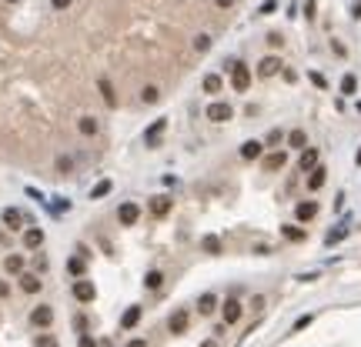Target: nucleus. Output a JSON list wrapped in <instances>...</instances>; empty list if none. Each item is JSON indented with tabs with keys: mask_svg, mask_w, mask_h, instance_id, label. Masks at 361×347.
<instances>
[{
	"mask_svg": "<svg viewBox=\"0 0 361 347\" xmlns=\"http://www.w3.org/2000/svg\"><path fill=\"white\" fill-rule=\"evenodd\" d=\"M204 117H207L211 123H227L231 117H234V107H231L227 101H211L207 104V111H204Z\"/></svg>",
	"mask_w": 361,
	"mask_h": 347,
	"instance_id": "obj_1",
	"label": "nucleus"
},
{
	"mask_svg": "<svg viewBox=\"0 0 361 347\" xmlns=\"http://www.w3.org/2000/svg\"><path fill=\"white\" fill-rule=\"evenodd\" d=\"M227 70H231V87L237 90V94H244V90L251 87V74H248V67L244 64H227Z\"/></svg>",
	"mask_w": 361,
	"mask_h": 347,
	"instance_id": "obj_2",
	"label": "nucleus"
},
{
	"mask_svg": "<svg viewBox=\"0 0 361 347\" xmlns=\"http://www.w3.org/2000/svg\"><path fill=\"white\" fill-rule=\"evenodd\" d=\"M221 317H224V324H237L241 317H244V304L237 301V297H227L221 304Z\"/></svg>",
	"mask_w": 361,
	"mask_h": 347,
	"instance_id": "obj_3",
	"label": "nucleus"
},
{
	"mask_svg": "<svg viewBox=\"0 0 361 347\" xmlns=\"http://www.w3.org/2000/svg\"><path fill=\"white\" fill-rule=\"evenodd\" d=\"M70 291H74V301H80V304H90L94 297H97V287H94L90 280H84V277L74 280V287H70Z\"/></svg>",
	"mask_w": 361,
	"mask_h": 347,
	"instance_id": "obj_4",
	"label": "nucleus"
},
{
	"mask_svg": "<svg viewBox=\"0 0 361 347\" xmlns=\"http://www.w3.org/2000/svg\"><path fill=\"white\" fill-rule=\"evenodd\" d=\"M318 217V201H298L294 204V221L298 224H308Z\"/></svg>",
	"mask_w": 361,
	"mask_h": 347,
	"instance_id": "obj_5",
	"label": "nucleus"
},
{
	"mask_svg": "<svg viewBox=\"0 0 361 347\" xmlns=\"http://www.w3.org/2000/svg\"><path fill=\"white\" fill-rule=\"evenodd\" d=\"M318 160H321V150H318V147H305L301 157H298V170H301V174H311V170L318 167Z\"/></svg>",
	"mask_w": 361,
	"mask_h": 347,
	"instance_id": "obj_6",
	"label": "nucleus"
},
{
	"mask_svg": "<svg viewBox=\"0 0 361 347\" xmlns=\"http://www.w3.org/2000/svg\"><path fill=\"white\" fill-rule=\"evenodd\" d=\"M117 221H121V224H124V227H134L137 221H141V207H137L134 201L121 204V207H117Z\"/></svg>",
	"mask_w": 361,
	"mask_h": 347,
	"instance_id": "obj_7",
	"label": "nucleus"
},
{
	"mask_svg": "<svg viewBox=\"0 0 361 347\" xmlns=\"http://www.w3.org/2000/svg\"><path fill=\"white\" fill-rule=\"evenodd\" d=\"M97 90H101V97H104V104L107 107H117V90H114V80L111 77H97Z\"/></svg>",
	"mask_w": 361,
	"mask_h": 347,
	"instance_id": "obj_8",
	"label": "nucleus"
},
{
	"mask_svg": "<svg viewBox=\"0 0 361 347\" xmlns=\"http://www.w3.org/2000/svg\"><path fill=\"white\" fill-rule=\"evenodd\" d=\"M284 164H288V150H274V154L261 157V167L268 170V174H274V170H281Z\"/></svg>",
	"mask_w": 361,
	"mask_h": 347,
	"instance_id": "obj_9",
	"label": "nucleus"
},
{
	"mask_svg": "<svg viewBox=\"0 0 361 347\" xmlns=\"http://www.w3.org/2000/svg\"><path fill=\"white\" fill-rule=\"evenodd\" d=\"M164 130H168V120L161 117L158 123H151V127L144 130V144H147V147H158V144H161V137H164Z\"/></svg>",
	"mask_w": 361,
	"mask_h": 347,
	"instance_id": "obj_10",
	"label": "nucleus"
},
{
	"mask_svg": "<svg viewBox=\"0 0 361 347\" xmlns=\"http://www.w3.org/2000/svg\"><path fill=\"white\" fill-rule=\"evenodd\" d=\"M187 324H191L187 311H174V314L168 317V331H171V334H184V331H187Z\"/></svg>",
	"mask_w": 361,
	"mask_h": 347,
	"instance_id": "obj_11",
	"label": "nucleus"
},
{
	"mask_svg": "<svg viewBox=\"0 0 361 347\" xmlns=\"http://www.w3.org/2000/svg\"><path fill=\"white\" fill-rule=\"evenodd\" d=\"M50 321H54V311H50L47 304H40V307L30 311V324L34 327H50Z\"/></svg>",
	"mask_w": 361,
	"mask_h": 347,
	"instance_id": "obj_12",
	"label": "nucleus"
},
{
	"mask_svg": "<svg viewBox=\"0 0 361 347\" xmlns=\"http://www.w3.org/2000/svg\"><path fill=\"white\" fill-rule=\"evenodd\" d=\"M264 157V144L261 140H244L241 144V160H261Z\"/></svg>",
	"mask_w": 361,
	"mask_h": 347,
	"instance_id": "obj_13",
	"label": "nucleus"
},
{
	"mask_svg": "<svg viewBox=\"0 0 361 347\" xmlns=\"http://www.w3.org/2000/svg\"><path fill=\"white\" fill-rule=\"evenodd\" d=\"M348 237V221H341V224H335L331 231L325 234V247H335V244H341Z\"/></svg>",
	"mask_w": 361,
	"mask_h": 347,
	"instance_id": "obj_14",
	"label": "nucleus"
},
{
	"mask_svg": "<svg viewBox=\"0 0 361 347\" xmlns=\"http://www.w3.org/2000/svg\"><path fill=\"white\" fill-rule=\"evenodd\" d=\"M171 207H174V201H171L168 194H158V197L151 201V214H154V217H168Z\"/></svg>",
	"mask_w": 361,
	"mask_h": 347,
	"instance_id": "obj_15",
	"label": "nucleus"
},
{
	"mask_svg": "<svg viewBox=\"0 0 361 347\" xmlns=\"http://www.w3.org/2000/svg\"><path fill=\"white\" fill-rule=\"evenodd\" d=\"M23 247H27V250L44 247V231H40V227H27V231H23Z\"/></svg>",
	"mask_w": 361,
	"mask_h": 347,
	"instance_id": "obj_16",
	"label": "nucleus"
},
{
	"mask_svg": "<svg viewBox=\"0 0 361 347\" xmlns=\"http://www.w3.org/2000/svg\"><path fill=\"white\" fill-rule=\"evenodd\" d=\"M77 130L84 137H97L101 134V120H97V117H80L77 120Z\"/></svg>",
	"mask_w": 361,
	"mask_h": 347,
	"instance_id": "obj_17",
	"label": "nucleus"
},
{
	"mask_svg": "<svg viewBox=\"0 0 361 347\" xmlns=\"http://www.w3.org/2000/svg\"><path fill=\"white\" fill-rule=\"evenodd\" d=\"M325 180H328V170L321 167V164H318V167L311 170V174H308V180H305V184H308V191H321V187H325Z\"/></svg>",
	"mask_w": 361,
	"mask_h": 347,
	"instance_id": "obj_18",
	"label": "nucleus"
},
{
	"mask_svg": "<svg viewBox=\"0 0 361 347\" xmlns=\"http://www.w3.org/2000/svg\"><path fill=\"white\" fill-rule=\"evenodd\" d=\"M284 140H288V150H305V147H308V134L301 130V127H294Z\"/></svg>",
	"mask_w": 361,
	"mask_h": 347,
	"instance_id": "obj_19",
	"label": "nucleus"
},
{
	"mask_svg": "<svg viewBox=\"0 0 361 347\" xmlns=\"http://www.w3.org/2000/svg\"><path fill=\"white\" fill-rule=\"evenodd\" d=\"M278 70H281V60H278V57H264V60L258 64V74H261V77H274Z\"/></svg>",
	"mask_w": 361,
	"mask_h": 347,
	"instance_id": "obj_20",
	"label": "nucleus"
},
{
	"mask_svg": "<svg viewBox=\"0 0 361 347\" xmlns=\"http://www.w3.org/2000/svg\"><path fill=\"white\" fill-rule=\"evenodd\" d=\"M44 287V280L37 277V274H20V291H27V294H37Z\"/></svg>",
	"mask_w": 361,
	"mask_h": 347,
	"instance_id": "obj_21",
	"label": "nucleus"
},
{
	"mask_svg": "<svg viewBox=\"0 0 361 347\" xmlns=\"http://www.w3.org/2000/svg\"><path fill=\"white\" fill-rule=\"evenodd\" d=\"M137 321H141V307H137V304H131V307L124 311V317H121V327H124V331H131V327H137Z\"/></svg>",
	"mask_w": 361,
	"mask_h": 347,
	"instance_id": "obj_22",
	"label": "nucleus"
},
{
	"mask_svg": "<svg viewBox=\"0 0 361 347\" xmlns=\"http://www.w3.org/2000/svg\"><path fill=\"white\" fill-rule=\"evenodd\" d=\"M3 224L10 227V231H20V224H23V214L17 211V207H7V211H3Z\"/></svg>",
	"mask_w": 361,
	"mask_h": 347,
	"instance_id": "obj_23",
	"label": "nucleus"
},
{
	"mask_svg": "<svg viewBox=\"0 0 361 347\" xmlns=\"http://www.w3.org/2000/svg\"><path fill=\"white\" fill-rule=\"evenodd\" d=\"M67 270H70V277H84V274H87V257H84V254H80V257H70Z\"/></svg>",
	"mask_w": 361,
	"mask_h": 347,
	"instance_id": "obj_24",
	"label": "nucleus"
},
{
	"mask_svg": "<svg viewBox=\"0 0 361 347\" xmlns=\"http://www.w3.org/2000/svg\"><path fill=\"white\" fill-rule=\"evenodd\" d=\"M161 101V87L158 84H144L141 87V104H158Z\"/></svg>",
	"mask_w": 361,
	"mask_h": 347,
	"instance_id": "obj_25",
	"label": "nucleus"
},
{
	"mask_svg": "<svg viewBox=\"0 0 361 347\" xmlns=\"http://www.w3.org/2000/svg\"><path fill=\"white\" fill-rule=\"evenodd\" d=\"M197 311H201V314H214V311H217V297H214L211 291L201 294V297H197Z\"/></svg>",
	"mask_w": 361,
	"mask_h": 347,
	"instance_id": "obj_26",
	"label": "nucleus"
},
{
	"mask_svg": "<svg viewBox=\"0 0 361 347\" xmlns=\"http://www.w3.org/2000/svg\"><path fill=\"white\" fill-rule=\"evenodd\" d=\"M221 87H224V80L217 77V74H207V77H204V94H221Z\"/></svg>",
	"mask_w": 361,
	"mask_h": 347,
	"instance_id": "obj_27",
	"label": "nucleus"
},
{
	"mask_svg": "<svg viewBox=\"0 0 361 347\" xmlns=\"http://www.w3.org/2000/svg\"><path fill=\"white\" fill-rule=\"evenodd\" d=\"M111 180H101V184H94V187H90V201H101V197H107V194H111Z\"/></svg>",
	"mask_w": 361,
	"mask_h": 347,
	"instance_id": "obj_28",
	"label": "nucleus"
},
{
	"mask_svg": "<svg viewBox=\"0 0 361 347\" xmlns=\"http://www.w3.org/2000/svg\"><path fill=\"white\" fill-rule=\"evenodd\" d=\"M3 267H7V274H23V257L20 254H10V257L3 260Z\"/></svg>",
	"mask_w": 361,
	"mask_h": 347,
	"instance_id": "obj_29",
	"label": "nucleus"
},
{
	"mask_svg": "<svg viewBox=\"0 0 361 347\" xmlns=\"http://www.w3.org/2000/svg\"><path fill=\"white\" fill-rule=\"evenodd\" d=\"M161 284H164L161 270H147V277H144V287H147V291H161Z\"/></svg>",
	"mask_w": 361,
	"mask_h": 347,
	"instance_id": "obj_30",
	"label": "nucleus"
},
{
	"mask_svg": "<svg viewBox=\"0 0 361 347\" xmlns=\"http://www.w3.org/2000/svg\"><path fill=\"white\" fill-rule=\"evenodd\" d=\"M355 90H358V77H355V74H345V77H341V94L351 97Z\"/></svg>",
	"mask_w": 361,
	"mask_h": 347,
	"instance_id": "obj_31",
	"label": "nucleus"
},
{
	"mask_svg": "<svg viewBox=\"0 0 361 347\" xmlns=\"http://www.w3.org/2000/svg\"><path fill=\"white\" fill-rule=\"evenodd\" d=\"M281 234L288 237V240H305V227H298V224H284V227H281Z\"/></svg>",
	"mask_w": 361,
	"mask_h": 347,
	"instance_id": "obj_32",
	"label": "nucleus"
},
{
	"mask_svg": "<svg viewBox=\"0 0 361 347\" xmlns=\"http://www.w3.org/2000/svg\"><path fill=\"white\" fill-rule=\"evenodd\" d=\"M70 170H74V160H70V157H57V174H60V177H70Z\"/></svg>",
	"mask_w": 361,
	"mask_h": 347,
	"instance_id": "obj_33",
	"label": "nucleus"
},
{
	"mask_svg": "<svg viewBox=\"0 0 361 347\" xmlns=\"http://www.w3.org/2000/svg\"><path fill=\"white\" fill-rule=\"evenodd\" d=\"M201 247L207 250V254H221V240H217L214 234H211V237H204V240H201Z\"/></svg>",
	"mask_w": 361,
	"mask_h": 347,
	"instance_id": "obj_34",
	"label": "nucleus"
},
{
	"mask_svg": "<svg viewBox=\"0 0 361 347\" xmlns=\"http://www.w3.org/2000/svg\"><path fill=\"white\" fill-rule=\"evenodd\" d=\"M308 77H311V84H315L318 90H325V87H328V80H325V74H318V70H311V74H308Z\"/></svg>",
	"mask_w": 361,
	"mask_h": 347,
	"instance_id": "obj_35",
	"label": "nucleus"
},
{
	"mask_svg": "<svg viewBox=\"0 0 361 347\" xmlns=\"http://www.w3.org/2000/svg\"><path fill=\"white\" fill-rule=\"evenodd\" d=\"M281 140H284V134H281V130H271V134L264 137V144H268V147H278Z\"/></svg>",
	"mask_w": 361,
	"mask_h": 347,
	"instance_id": "obj_36",
	"label": "nucleus"
},
{
	"mask_svg": "<svg viewBox=\"0 0 361 347\" xmlns=\"http://www.w3.org/2000/svg\"><path fill=\"white\" fill-rule=\"evenodd\" d=\"M311 321H315V314H305V317H298V321H294V334H298V331H305Z\"/></svg>",
	"mask_w": 361,
	"mask_h": 347,
	"instance_id": "obj_37",
	"label": "nucleus"
},
{
	"mask_svg": "<svg viewBox=\"0 0 361 347\" xmlns=\"http://www.w3.org/2000/svg\"><path fill=\"white\" fill-rule=\"evenodd\" d=\"M34 267H37V270H40V274H44V270H47V267H50V260H47V257H44V254H40V257H37V260H34Z\"/></svg>",
	"mask_w": 361,
	"mask_h": 347,
	"instance_id": "obj_38",
	"label": "nucleus"
},
{
	"mask_svg": "<svg viewBox=\"0 0 361 347\" xmlns=\"http://www.w3.org/2000/svg\"><path fill=\"white\" fill-rule=\"evenodd\" d=\"M261 307H264V297H261V294H258V297L251 301V311H261Z\"/></svg>",
	"mask_w": 361,
	"mask_h": 347,
	"instance_id": "obj_39",
	"label": "nucleus"
},
{
	"mask_svg": "<svg viewBox=\"0 0 361 347\" xmlns=\"http://www.w3.org/2000/svg\"><path fill=\"white\" fill-rule=\"evenodd\" d=\"M37 347H54V337H40V341H37Z\"/></svg>",
	"mask_w": 361,
	"mask_h": 347,
	"instance_id": "obj_40",
	"label": "nucleus"
},
{
	"mask_svg": "<svg viewBox=\"0 0 361 347\" xmlns=\"http://www.w3.org/2000/svg\"><path fill=\"white\" fill-rule=\"evenodd\" d=\"M80 347H97V344H94V337L84 334V337H80Z\"/></svg>",
	"mask_w": 361,
	"mask_h": 347,
	"instance_id": "obj_41",
	"label": "nucleus"
},
{
	"mask_svg": "<svg viewBox=\"0 0 361 347\" xmlns=\"http://www.w3.org/2000/svg\"><path fill=\"white\" fill-rule=\"evenodd\" d=\"M127 347H147V341H144V337H134V341H131Z\"/></svg>",
	"mask_w": 361,
	"mask_h": 347,
	"instance_id": "obj_42",
	"label": "nucleus"
},
{
	"mask_svg": "<svg viewBox=\"0 0 361 347\" xmlns=\"http://www.w3.org/2000/svg\"><path fill=\"white\" fill-rule=\"evenodd\" d=\"M7 294H10V287H7V284L0 280V297H7Z\"/></svg>",
	"mask_w": 361,
	"mask_h": 347,
	"instance_id": "obj_43",
	"label": "nucleus"
},
{
	"mask_svg": "<svg viewBox=\"0 0 361 347\" xmlns=\"http://www.w3.org/2000/svg\"><path fill=\"white\" fill-rule=\"evenodd\" d=\"M355 164H358V167H361V147H358V154H355Z\"/></svg>",
	"mask_w": 361,
	"mask_h": 347,
	"instance_id": "obj_44",
	"label": "nucleus"
},
{
	"mask_svg": "<svg viewBox=\"0 0 361 347\" xmlns=\"http://www.w3.org/2000/svg\"><path fill=\"white\" fill-rule=\"evenodd\" d=\"M201 347H217V344H214V341H204V344H201Z\"/></svg>",
	"mask_w": 361,
	"mask_h": 347,
	"instance_id": "obj_45",
	"label": "nucleus"
},
{
	"mask_svg": "<svg viewBox=\"0 0 361 347\" xmlns=\"http://www.w3.org/2000/svg\"><path fill=\"white\" fill-rule=\"evenodd\" d=\"M358 111H361V104H358Z\"/></svg>",
	"mask_w": 361,
	"mask_h": 347,
	"instance_id": "obj_46",
	"label": "nucleus"
}]
</instances>
